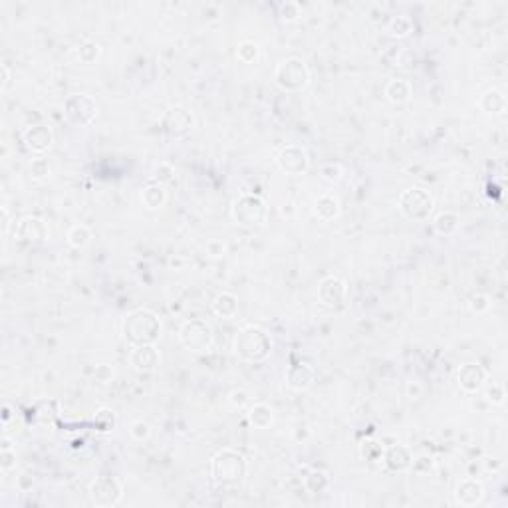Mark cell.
I'll list each match as a JSON object with an SVG mask.
<instances>
[{"label": "cell", "mask_w": 508, "mask_h": 508, "mask_svg": "<svg viewBox=\"0 0 508 508\" xmlns=\"http://www.w3.org/2000/svg\"><path fill=\"white\" fill-rule=\"evenodd\" d=\"M210 480L219 489H237L248 475V461L237 448H221L210 457Z\"/></svg>", "instance_id": "cell-1"}, {"label": "cell", "mask_w": 508, "mask_h": 508, "mask_svg": "<svg viewBox=\"0 0 508 508\" xmlns=\"http://www.w3.org/2000/svg\"><path fill=\"white\" fill-rule=\"evenodd\" d=\"M121 336L129 347L155 344L161 336V320L147 308L134 310L121 322Z\"/></svg>", "instance_id": "cell-2"}, {"label": "cell", "mask_w": 508, "mask_h": 508, "mask_svg": "<svg viewBox=\"0 0 508 508\" xmlns=\"http://www.w3.org/2000/svg\"><path fill=\"white\" fill-rule=\"evenodd\" d=\"M233 350L242 361L262 363L272 354V338L262 328L248 324V326H244L237 332Z\"/></svg>", "instance_id": "cell-3"}, {"label": "cell", "mask_w": 508, "mask_h": 508, "mask_svg": "<svg viewBox=\"0 0 508 508\" xmlns=\"http://www.w3.org/2000/svg\"><path fill=\"white\" fill-rule=\"evenodd\" d=\"M310 78H312L310 68L306 66V62L302 58H296V56L280 60L278 66L274 68V84L288 93H296V91L308 88Z\"/></svg>", "instance_id": "cell-4"}, {"label": "cell", "mask_w": 508, "mask_h": 508, "mask_svg": "<svg viewBox=\"0 0 508 508\" xmlns=\"http://www.w3.org/2000/svg\"><path fill=\"white\" fill-rule=\"evenodd\" d=\"M397 207H399L405 219H409L413 223H423L433 215L435 199L427 189L411 187V189H405L403 193L399 194Z\"/></svg>", "instance_id": "cell-5"}, {"label": "cell", "mask_w": 508, "mask_h": 508, "mask_svg": "<svg viewBox=\"0 0 508 508\" xmlns=\"http://www.w3.org/2000/svg\"><path fill=\"white\" fill-rule=\"evenodd\" d=\"M230 215L235 219V223L240 226H260L266 221V203L260 194L254 193H242L235 199L233 207H230Z\"/></svg>", "instance_id": "cell-6"}, {"label": "cell", "mask_w": 508, "mask_h": 508, "mask_svg": "<svg viewBox=\"0 0 508 508\" xmlns=\"http://www.w3.org/2000/svg\"><path fill=\"white\" fill-rule=\"evenodd\" d=\"M177 338H179V344L185 350L193 352V354H205V352H209L210 347H212V342H215L212 328H210L205 320H201V318L185 320L181 324Z\"/></svg>", "instance_id": "cell-7"}, {"label": "cell", "mask_w": 508, "mask_h": 508, "mask_svg": "<svg viewBox=\"0 0 508 508\" xmlns=\"http://www.w3.org/2000/svg\"><path fill=\"white\" fill-rule=\"evenodd\" d=\"M64 118L75 127H90L98 118V104L90 93H72L64 102Z\"/></svg>", "instance_id": "cell-8"}, {"label": "cell", "mask_w": 508, "mask_h": 508, "mask_svg": "<svg viewBox=\"0 0 508 508\" xmlns=\"http://www.w3.org/2000/svg\"><path fill=\"white\" fill-rule=\"evenodd\" d=\"M88 494H90V500L96 507H118L123 500V484H121L120 478L111 477V475H102V477H96L91 480Z\"/></svg>", "instance_id": "cell-9"}, {"label": "cell", "mask_w": 508, "mask_h": 508, "mask_svg": "<svg viewBox=\"0 0 508 508\" xmlns=\"http://www.w3.org/2000/svg\"><path fill=\"white\" fill-rule=\"evenodd\" d=\"M274 161L278 165V169L290 175V177H300L304 173H308L310 169V157L302 145H284L282 149L276 153Z\"/></svg>", "instance_id": "cell-10"}, {"label": "cell", "mask_w": 508, "mask_h": 508, "mask_svg": "<svg viewBox=\"0 0 508 508\" xmlns=\"http://www.w3.org/2000/svg\"><path fill=\"white\" fill-rule=\"evenodd\" d=\"M15 239L24 244H44L50 239V226L40 217H24L15 224Z\"/></svg>", "instance_id": "cell-11"}, {"label": "cell", "mask_w": 508, "mask_h": 508, "mask_svg": "<svg viewBox=\"0 0 508 508\" xmlns=\"http://www.w3.org/2000/svg\"><path fill=\"white\" fill-rule=\"evenodd\" d=\"M347 292H350L347 282L340 276H326L318 284V300L322 306H326L329 310L342 308L347 300Z\"/></svg>", "instance_id": "cell-12"}, {"label": "cell", "mask_w": 508, "mask_h": 508, "mask_svg": "<svg viewBox=\"0 0 508 508\" xmlns=\"http://www.w3.org/2000/svg\"><path fill=\"white\" fill-rule=\"evenodd\" d=\"M457 383L463 393L475 395L487 383V370L477 361H466L457 370Z\"/></svg>", "instance_id": "cell-13"}, {"label": "cell", "mask_w": 508, "mask_h": 508, "mask_svg": "<svg viewBox=\"0 0 508 508\" xmlns=\"http://www.w3.org/2000/svg\"><path fill=\"white\" fill-rule=\"evenodd\" d=\"M22 141H24L26 149L36 153V155H42V153H46V151L52 147L54 134H52L50 125H46V123H34V125H28L22 131Z\"/></svg>", "instance_id": "cell-14"}, {"label": "cell", "mask_w": 508, "mask_h": 508, "mask_svg": "<svg viewBox=\"0 0 508 508\" xmlns=\"http://www.w3.org/2000/svg\"><path fill=\"white\" fill-rule=\"evenodd\" d=\"M129 363L134 365V370L141 372V374H149L155 372L161 363V352L157 350L155 344L135 345L129 352Z\"/></svg>", "instance_id": "cell-15"}, {"label": "cell", "mask_w": 508, "mask_h": 508, "mask_svg": "<svg viewBox=\"0 0 508 508\" xmlns=\"http://www.w3.org/2000/svg\"><path fill=\"white\" fill-rule=\"evenodd\" d=\"M453 496H455V502L459 507H477L484 498V484L478 478H463L457 482Z\"/></svg>", "instance_id": "cell-16"}, {"label": "cell", "mask_w": 508, "mask_h": 508, "mask_svg": "<svg viewBox=\"0 0 508 508\" xmlns=\"http://www.w3.org/2000/svg\"><path fill=\"white\" fill-rule=\"evenodd\" d=\"M316 372L314 368L306 361H298V363H292L288 365L286 370V385L292 391H308V389L314 385Z\"/></svg>", "instance_id": "cell-17"}, {"label": "cell", "mask_w": 508, "mask_h": 508, "mask_svg": "<svg viewBox=\"0 0 508 508\" xmlns=\"http://www.w3.org/2000/svg\"><path fill=\"white\" fill-rule=\"evenodd\" d=\"M411 463H413V455L405 445L395 443V445L385 447L381 464L388 469L389 473H405V471L411 469Z\"/></svg>", "instance_id": "cell-18"}, {"label": "cell", "mask_w": 508, "mask_h": 508, "mask_svg": "<svg viewBox=\"0 0 508 508\" xmlns=\"http://www.w3.org/2000/svg\"><path fill=\"white\" fill-rule=\"evenodd\" d=\"M312 212L318 221L322 223H332L342 215V203L338 199V194L334 193H322L314 201Z\"/></svg>", "instance_id": "cell-19"}, {"label": "cell", "mask_w": 508, "mask_h": 508, "mask_svg": "<svg viewBox=\"0 0 508 508\" xmlns=\"http://www.w3.org/2000/svg\"><path fill=\"white\" fill-rule=\"evenodd\" d=\"M478 109L487 116H505L507 111V96L505 91L498 90V88H489L487 91H482L477 100Z\"/></svg>", "instance_id": "cell-20"}, {"label": "cell", "mask_w": 508, "mask_h": 508, "mask_svg": "<svg viewBox=\"0 0 508 508\" xmlns=\"http://www.w3.org/2000/svg\"><path fill=\"white\" fill-rule=\"evenodd\" d=\"M165 127L167 131L175 137L189 134L191 127H193V118L189 111H185L183 107H171L165 116Z\"/></svg>", "instance_id": "cell-21"}, {"label": "cell", "mask_w": 508, "mask_h": 508, "mask_svg": "<svg viewBox=\"0 0 508 508\" xmlns=\"http://www.w3.org/2000/svg\"><path fill=\"white\" fill-rule=\"evenodd\" d=\"M210 310L217 318H223V320L237 318V314H239V298L233 292H219L210 302Z\"/></svg>", "instance_id": "cell-22"}, {"label": "cell", "mask_w": 508, "mask_h": 508, "mask_svg": "<svg viewBox=\"0 0 508 508\" xmlns=\"http://www.w3.org/2000/svg\"><path fill=\"white\" fill-rule=\"evenodd\" d=\"M141 203L147 210H159L163 209L165 203H167V189L165 185L159 183H149L141 189Z\"/></svg>", "instance_id": "cell-23"}, {"label": "cell", "mask_w": 508, "mask_h": 508, "mask_svg": "<svg viewBox=\"0 0 508 508\" xmlns=\"http://www.w3.org/2000/svg\"><path fill=\"white\" fill-rule=\"evenodd\" d=\"M246 419L251 423V427L254 429H269L270 425L274 423V409L264 401H258L248 407V413Z\"/></svg>", "instance_id": "cell-24"}, {"label": "cell", "mask_w": 508, "mask_h": 508, "mask_svg": "<svg viewBox=\"0 0 508 508\" xmlns=\"http://www.w3.org/2000/svg\"><path fill=\"white\" fill-rule=\"evenodd\" d=\"M385 98H388L391 104H405L411 100V93L413 88L411 84L405 80V78H391L388 84H385Z\"/></svg>", "instance_id": "cell-25"}, {"label": "cell", "mask_w": 508, "mask_h": 508, "mask_svg": "<svg viewBox=\"0 0 508 508\" xmlns=\"http://www.w3.org/2000/svg\"><path fill=\"white\" fill-rule=\"evenodd\" d=\"M461 226V215L455 210H443L433 219V228L439 237H453Z\"/></svg>", "instance_id": "cell-26"}, {"label": "cell", "mask_w": 508, "mask_h": 508, "mask_svg": "<svg viewBox=\"0 0 508 508\" xmlns=\"http://www.w3.org/2000/svg\"><path fill=\"white\" fill-rule=\"evenodd\" d=\"M383 453H385V447L377 439H365L359 445V457H361V461H365V463L370 464H381Z\"/></svg>", "instance_id": "cell-27"}, {"label": "cell", "mask_w": 508, "mask_h": 508, "mask_svg": "<svg viewBox=\"0 0 508 508\" xmlns=\"http://www.w3.org/2000/svg\"><path fill=\"white\" fill-rule=\"evenodd\" d=\"M116 423H118V417L111 409L107 407H102L100 411H96V415L91 419V425H93V431L100 435H107L111 433L116 429Z\"/></svg>", "instance_id": "cell-28"}, {"label": "cell", "mask_w": 508, "mask_h": 508, "mask_svg": "<svg viewBox=\"0 0 508 508\" xmlns=\"http://www.w3.org/2000/svg\"><path fill=\"white\" fill-rule=\"evenodd\" d=\"M328 487H329V477L324 473V471H320V469H312V471L304 477V489H306L308 493L320 494L324 493Z\"/></svg>", "instance_id": "cell-29"}, {"label": "cell", "mask_w": 508, "mask_h": 508, "mask_svg": "<svg viewBox=\"0 0 508 508\" xmlns=\"http://www.w3.org/2000/svg\"><path fill=\"white\" fill-rule=\"evenodd\" d=\"M66 240H68V244H70L72 248L82 251V248H86V246L91 242V230L86 226V224H74V226L68 230Z\"/></svg>", "instance_id": "cell-30"}, {"label": "cell", "mask_w": 508, "mask_h": 508, "mask_svg": "<svg viewBox=\"0 0 508 508\" xmlns=\"http://www.w3.org/2000/svg\"><path fill=\"white\" fill-rule=\"evenodd\" d=\"M385 30L391 38H407L413 32V22L409 16H393Z\"/></svg>", "instance_id": "cell-31"}, {"label": "cell", "mask_w": 508, "mask_h": 508, "mask_svg": "<svg viewBox=\"0 0 508 508\" xmlns=\"http://www.w3.org/2000/svg\"><path fill=\"white\" fill-rule=\"evenodd\" d=\"M16 469V451L12 448V441L8 437H2L0 441V471L10 473Z\"/></svg>", "instance_id": "cell-32"}, {"label": "cell", "mask_w": 508, "mask_h": 508, "mask_svg": "<svg viewBox=\"0 0 508 508\" xmlns=\"http://www.w3.org/2000/svg\"><path fill=\"white\" fill-rule=\"evenodd\" d=\"M237 58L242 64H254L260 58V46L254 40H242L239 46H237Z\"/></svg>", "instance_id": "cell-33"}, {"label": "cell", "mask_w": 508, "mask_h": 508, "mask_svg": "<svg viewBox=\"0 0 508 508\" xmlns=\"http://www.w3.org/2000/svg\"><path fill=\"white\" fill-rule=\"evenodd\" d=\"M100 56H102V46L93 42V40H86L84 44H80V48H78V60L86 64V66L100 60Z\"/></svg>", "instance_id": "cell-34"}, {"label": "cell", "mask_w": 508, "mask_h": 508, "mask_svg": "<svg viewBox=\"0 0 508 508\" xmlns=\"http://www.w3.org/2000/svg\"><path fill=\"white\" fill-rule=\"evenodd\" d=\"M28 171H30V177L34 181H46L52 175V165L48 163V159H44V157H36L28 165Z\"/></svg>", "instance_id": "cell-35"}, {"label": "cell", "mask_w": 508, "mask_h": 508, "mask_svg": "<svg viewBox=\"0 0 508 508\" xmlns=\"http://www.w3.org/2000/svg\"><path fill=\"white\" fill-rule=\"evenodd\" d=\"M173 179H175V167L173 165L167 163V161H161V163L155 165V169H153V181L155 183L167 185V183H171Z\"/></svg>", "instance_id": "cell-36"}, {"label": "cell", "mask_w": 508, "mask_h": 508, "mask_svg": "<svg viewBox=\"0 0 508 508\" xmlns=\"http://www.w3.org/2000/svg\"><path fill=\"white\" fill-rule=\"evenodd\" d=\"M491 306H493V300H491V296H487V294H475V296H471V300H469V310L477 316L487 314L491 310Z\"/></svg>", "instance_id": "cell-37"}, {"label": "cell", "mask_w": 508, "mask_h": 508, "mask_svg": "<svg viewBox=\"0 0 508 508\" xmlns=\"http://www.w3.org/2000/svg\"><path fill=\"white\" fill-rule=\"evenodd\" d=\"M129 435H131L134 441L143 443V441H147L151 437V425L147 421H143V419H137V421H134L129 425Z\"/></svg>", "instance_id": "cell-38"}, {"label": "cell", "mask_w": 508, "mask_h": 508, "mask_svg": "<svg viewBox=\"0 0 508 508\" xmlns=\"http://www.w3.org/2000/svg\"><path fill=\"white\" fill-rule=\"evenodd\" d=\"M484 399H487V403L491 405H505L507 401V389L505 385H500V383H493V385H489L487 391H484Z\"/></svg>", "instance_id": "cell-39"}, {"label": "cell", "mask_w": 508, "mask_h": 508, "mask_svg": "<svg viewBox=\"0 0 508 508\" xmlns=\"http://www.w3.org/2000/svg\"><path fill=\"white\" fill-rule=\"evenodd\" d=\"M228 403L233 409H246L248 405H251V395H248V391L246 389H233L230 393H228Z\"/></svg>", "instance_id": "cell-40"}, {"label": "cell", "mask_w": 508, "mask_h": 508, "mask_svg": "<svg viewBox=\"0 0 508 508\" xmlns=\"http://www.w3.org/2000/svg\"><path fill=\"white\" fill-rule=\"evenodd\" d=\"M300 16H302V8H300L298 2H292V0H288V2H282L280 4V18L284 20V22H296L300 20Z\"/></svg>", "instance_id": "cell-41"}, {"label": "cell", "mask_w": 508, "mask_h": 508, "mask_svg": "<svg viewBox=\"0 0 508 508\" xmlns=\"http://www.w3.org/2000/svg\"><path fill=\"white\" fill-rule=\"evenodd\" d=\"M114 377H116V370H114V365H109V363H98L96 368H93V379L98 381V383H109V381H114Z\"/></svg>", "instance_id": "cell-42"}, {"label": "cell", "mask_w": 508, "mask_h": 508, "mask_svg": "<svg viewBox=\"0 0 508 508\" xmlns=\"http://www.w3.org/2000/svg\"><path fill=\"white\" fill-rule=\"evenodd\" d=\"M342 173H344V169H342L340 163H324L320 167L322 179L328 181V183H338V181L342 179Z\"/></svg>", "instance_id": "cell-43"}, {"label": "cell", "mask_w": 508, "mask_h": 508, "mask_svg": "<svg viewBox=\"0 0 508 508\" xmlns=\"http://www.w3.org/2000/svg\"><path fill=\"white\" fill-rule=\"evenodd\" d=\"M226 242L221 239H210L207 240V244H205V254L209 256V258H224L226 256Z\"/></svg>", "instance_id": "cell-44"}, {"label": "cell", "mask_w": 508, "mask_h": 508, "mask_svg": "<svg viewBox=\"0 0 508 508\" xmlns=\"http://www.w3.org/2000/svg\"><path fill=\"white\" fill-rule=\"evenodd\" d=\"M433 457L431 455H419L413 459V463H411V469L419 473V475H425V473H429L431 469H433Z\"/></svg>", "instance_id": "cell-45"}, {"label": "cell", "mask_w": 508, "mask_h": 508, "mask_svg": "<svg viewBox=\"0 0 508 508\" xmlns=\"http://www.w3.org/2000/svg\"><path fill=\"white\" fill-rule=\"evenodd\" d=\"M405 391H407V397H409V399H419V397H423V391H425V389H423V383H421V381L413 379V381L407 383Z\"/></svg>", "instance_id": "cell-46"}, {"label": "cell", "mask_w": 508, "mask_h": 508, "mask_svg": "<svg viewBox=\"0 0 508 508\" xmlns=\"http://www.w3.org/2000/svg\"><path fill=\"white\" fill-rule=\"evenodd\" d=\"M0 70H2V90H6V88H8V84H10V70H8V66H6V64H2V66H0Z\"/></svg>", "instance_id": "cell-47"}, {"label": "cell", "mask_w": 508, "mask_h": 508, "mask_svg": "<svg viewBox=\"0 0 508 508\" xmlns=\"http://www.w3.org/2000/svg\"><path fill=\"white\" fill-rule=\"evenodd\" d=\"M10 413H12L10 405H4V407H2V423H8V421H10Z\"/></svg>", "instance_id": "cell-48"}]
</instances>
